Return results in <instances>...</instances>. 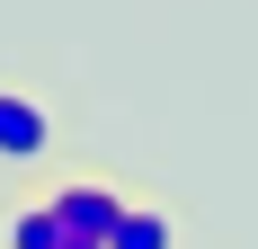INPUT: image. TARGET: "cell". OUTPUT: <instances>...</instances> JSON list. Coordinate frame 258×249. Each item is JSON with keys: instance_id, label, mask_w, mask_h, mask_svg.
Here are the masks:
<instances>
[{"instance_id": "5b68a950", "label": "cell", "mask_w": 258, "mask_h": 249, "mask_svg": "<svg viewBox=\"0 0 258 249\" xmlns=\"http://www.w3.org/2000/svg\"><path fill=\"white\" fill-rule=\"evenodd\" d=\"M62 249H80V240H62Z\"/></svg>"}, {"instance_id": "6da1fadb", "label": "cell", "mask_w": 258, "mask_h": 249, "mask_svg": "<svg viewBox=\"0 0 258 249\" xmlns=\"http://www.w3.org/2000/svg\"><path fill=\"white\" fill-rule=\"evenodd\" d=\"M45 205H53V223H62V240H80V249H107V231L125 223V196L107 178H62Z\"/></svg>"}, {"instance_id": "277c9868", "label": "cell", "mask_w": 258, "mask_h": 249, "mask_svg": "<svg viewBox=\"0 0 258 249\" xmlns=\"http://www.w3.org/2000/svg\"><path fill=\"white\" fill-rule=\"evenodd\" d=\"M9 249H62L53 205H18V214H9Z\"/></svg>"}, {"instance_id": "3957f363", "label": "cell", "mask_w": 258, "mask_h": 249, "mask_svg": "<svg viewBox=\"0 0 258 249\" xmlns=\"http://www.w3.org/2000/svg\"><path fill=\"white\" fill-rule=\"evenodd\" d=\"M107 249H178V223L152 214V205H125V223L107 231Z\"/></svg>"}, {"instance_id": "7a4b0ae2", "label": "cell", "mask_w": 258, "mask_h": 249, "mask_svg": "<svg viewBox=\"0 0 258 249\" xmlns=\"http://www.w3.org/2000/svg\"><path fill=\"white\" fill-rule=\"evenodd\" d=\"M53 151V116L27 89H0V160H45Z\"/></svg>"}]
</instances>
